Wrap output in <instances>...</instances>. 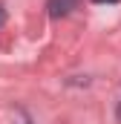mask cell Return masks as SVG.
<instances>
[{
    "mask_svg": "<svg viewBox=\"0 0 121 124\" xmlns=\"http://www.w3.org/2000/svg\"><path fill=\"white\" fill-rule=\"evenodd\" d=\"M75 6H78V0H49V3H46V9H49L52 17H63V15H69Z\"/></svg>",
    "mask_w": 121,
    "mask_h": 124,
    "instance_id": "1",
    "label": "cell"
},
{
    "mask_svg": "<svg viewBox=\"0 0 121 124\" xmlns=\"http://www.w3.org/2000/svg\"><path fill=\"white\" fill-rule=\"evenodd\" d=\"M3 23H6V12L0 9V26H3Z\"/></svg>",
    "mask_w": 121,
    "mask_h": 124,
    "instance_id": "2",
    "label": "cell"
},
{
    "mask_svg": "<svg viewBox=\"0 0 121 124\" xmlns=\"http://www.w3.org/2000/svg\"><path fill=\"white\" fill-rule=\"evenodd\" d=\"M92 3H118V0H92Z\"/></svg>",
    "mask_w": 121,
    "mask_h": 124,
    "instance_id": "3",
    "label": "cell"
}]
</instances>
